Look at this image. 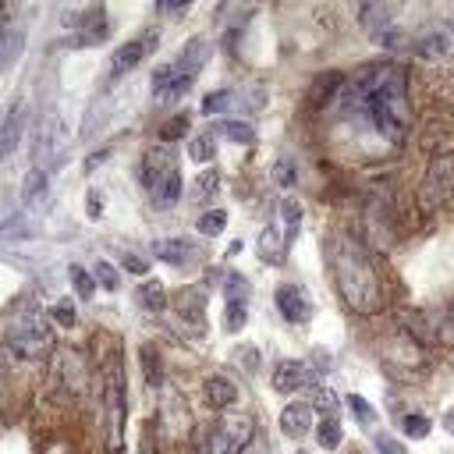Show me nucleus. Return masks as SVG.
<instances>
[{
  "mask_svg": "<svg viewBox=\"0 0 454 454\" xmlns=\"http://www.w3.org/2000/svg\"><path fill=\"white\" fill-rule=\"evenodd\" d=\"M348 99L355 103V110L365 117V124L397 142L408 128V92H404V71L390 60L369 64L362 67L351 82H348Z\"/></svg>",
  "mask_w": 454,
  "mask_h": 454,
  "instance_id": "obj_1",
  "label": "nucleus"
},
{
  "mask_svg": "<svg viewBox=\"0 0 454 454\" xmlns=\"http://www.w3.org/2000/svg\"><path fill=\"white\" fill-rule=\"evenodd\" d=\"M330 266H333L337 291L351 305V312L376 316L380 305H383V291H380V277H376V270L369 262V252L355 238L337 234L330 241Z\"/></svg>",
  "mask_w": 454,
  "mask_h": 454,
  "instance_id": "obj_2",
  "label": "nucleus"
},
{
  "mask_svg": "<svg viewBox=\"0 0 454 454\" xmlns=\"http://www.w3.org/2000/svg\"><path fill=\"white\" fill-rule=\"evenodd\" d=\"M50 344H53V330H50L46 316L35 305H25L11 316L7 333H4V348H7L11 358H18V362L39 358V355L50 351Z\"/></svg>",
  "mask_w": 454,
  "mask_h": 454,
  "instance_id": "obj_3",
  "label": "nucleus"
},
{
  "mask_svg": "<svg viewBox=\"0 0 454 454\" xmlns=\"http://www.w3.org/2000/svg\"><path fill=\"white\" fill-rule=\"evenodd\" d=\"M124 419H128V394H124V365L121 351L114 348V362L106 365V390H103V426H106V454L124 450Z\"/></svg>",
  "mask_w": 454,
  "mask_h": 454,
  "instance_id": "obj_4",
  "label": "nucleus"
},
{
  "mask_svg": "<svg viewBox=\"0 0 454 454\" xmlns=\"http://www.w3.org/2000/svg\"><path fill=\"white\" fill-rule=\"evenodd\" d=\"M252 440V422L245 415L209 422L199 436V454H241L245 443Z\"/></svg>",
  "mask_w": 454,
  "mask_h": 454,
  "instance_id": "obj_5",
  "label": "nucleus"
},
{
  "mask_svg": "<svg viewBox=\"0 0 454 454\" xmlns=\"http://www.w3.org/2000/svg\"><path fill=\"white\" fill-rule=\"evenodd\" d=\"M454 192V153H440L429 160L426 167V181H422V206L433 209L440 202H447V195Z\"/></svg>",
  "mask_w": 454,
  "mask_h": 454,
  "instance_id": "obj_6",
  "label": "nucleus"
},
{
  "mask_svg": "<svg viewBox=\"0 0 454 454\" xmlns=\"http://www.w3.org/2000/svg\"><path fill=\"white\" fill-rule=\"evenodd\" d=\"M170 170H177V163H174V153L167 149V145H153L145 156H142V163H138V181L153 192Z\"/></svg>",
  "mask_w": 454,
  "mask_h": 454,
  "instance_id": "obj_7",
  "label": "nucleus"
},
{
  "mask_svg": "<svg viewBox=\"0 0 454 454\" xmlns=\"http://www.w3.org/2000/svg\"><path fill=\"white\" fill-rule=\"evenodd\" d=\"M273 301H277V309H280V316L287 323H305L312 316V301L305 298V291L298 284H277Z\"/></svg>",
  "mask_w": 454,
  "mask_h": 454,
  "instance_id": "obj_8",
  "label": "nucleus"
},
{
  "mask_svg": "<svg viewBox=\"0 0 454 454\" xmlns=\"http://www.w3.org/2000/svg\"><path fill=\"white\" fill-rule=\"evenodd\" d=\"M149 46H153V39H128L124 46H117L114 50V57H110V67H106V78L110 82H117V78H124L131 67H138L142 64V57L149 53Z\"/></svg>",
  "mask_w": 454,
  "mask_h": 454,
  "instance_id": "obj_9",
  "label": "nucleus"
},
{
  "mask_svg": "<svg viewBox=\"0 0 454 454\" xmlns=\"http://www.w3.org/2000/svg\"><path fill=\"white\" fill-rule=\"evenodd\" d=\"M25 114H28V103L25 99H14L11 110H7V117L0 121V160H7L18 149L21 131H25Z\"/></svg>",
  "mask_w": 454,
  "mask_h": 454,
  "instance_id": "obj_10",
  "label": "nucleus"
},
{
  "mask_svg": "<svg viewBox=\"0 0 454 454\" xmlns=\"http://www.w3.org/2000/svg\"><path fill=\"white\" fill-rule=\"evenodd\" d=\"M394 18H397V7H394V4H376V0H369V4L358 7V25H362L372 39H380V35L390 28Z\"/></svg>",
  "mask_w": 454,
  "mask_h": 454,
  "instance_id": "obj_11",
  "label": "nucleus"
},
{
  "mask_svg": "<svg viewBox=\"0 0 454 454\" xmlns=\"http://www.w3.org/2000/svg\"><path fill=\"white\" fill-rule=\"evenodd\" d=\"M188 85H192V78H184L174 64H167V67H160V71L153 74V96H156L160 103H170V99L184 96Z\"/></svg>",
  "mask_w": 454,
  "mask_h": 454,
  "instance_id": "obj_12",
  "label": "nucleus"
},
{
  "mask_svg": "<svg viewBox=\"0 0 454 454\" xmlns=\"http://www.w3.org/2000/svg\"><path fill=\"white\" fill-rule=\"evenodd\" d=\"M53 376H57V383H60V390H64V394H71V397H78V394H82L85 369L78 365V355H74V351H60V355H57Z\"/></svg>",
  "mask_w": 454,
  "mask_h": 454,
  "instance_id": "obj_13",
  "label": "nucleus"
},
{
  "mask_svg": "<svg viewBox=\"0 0 454 454\" xmlns=\"http://www.w3.org/2000/svg\"><path fill=\"white\" fill-rule=\"evenodd\" d=\"M305 380H309V369H305V362H298V358H280L277 369H273V390H280V394L301 390Z\"/></svg>",
  "mask_w": 454,
  "mask_h": 454,
  "instance_id": "obj_14",
  "label": "nucleus"
},
{
  "mask_svg": "<svg viewBox=\"0 0 454 454\" xmlns=\"http://www.w3.org/2000/svg\"><path fill=\"white\" fill-rule=\"evenodd\" d=\"M153 255L170 266H184L195 255V245L188 238H160V241H153Z\"/></svg>",
  "mask_w": 454,
  "mask_h": 454,
  "instance_id": "obj_15",
  "label": "nucleus"
},
{
  "mask_svg": "<svg viewBox=\"0 0 454 454\" xmlns=\"http://www.w3.org/2000/svg\"><path fill=\"white\" fill-rule=\"evenodd\" d=\"M202 397H206V404L209 408H231L234 401H238V387L227 380V376H209L206 383H202Z\"/></svg>",
  "mask_w": 454,
  "mask_h": 454,
  "instance_id": "obj_16",
  "label": "nucleus"
},
{
  "mask_svg": "<svg viewBox=\"0 0 454 454\" xmlns=\"http://www.w3.org/2000/svg\"><path fill=\"white\" fill-rule=\"evenodd\" d=\"M309 426H312V404H287L284 411H280V433L284 436H305L309 433Z\"/></svg>",
  "mask_w": 454,
  "mask_h": 454,
  "instance_id": "obj_17",
  "label": "nucleus"
},
{
  "mask_svg": "<svg viewBox=\"0 0 454 454\" xmlns=\"http://www.w3.org/2000/svg\"><path fill=\"white\" fill-rule=\"evenodd\" d=\"M206 53H209V43H206V39H192V43L181 50V57L174 60V67H177L184 78H195V74L202 71V64H206Z\"/></svg>",
  "mask_w": 454,
  "mask_h": 454,
  "instance_id": "obj_18",
  "label": "nucleus"
},
{
  "mask_svg": "<svg viewBox=\"0 0 454 454\" xmlns=\"http://www.w3.org/2000/svg\"><path fill=\"white\" fill-rule=\"evenodd\" d=\"M46 188H50V177H46V170H43V167L28 170V174H25V181H21V199H25V206L39 209V206L46 202Z\"/></svg>",
  "mask_w": 454,
  "mask_h": 454,
  "instance_id": "obj_19",
  "label": "nucleus"
},
{
  "mask_svg": "<svg viewBox=\"0 0 454 454\" xmlns=\"http://www.w3.org/2000/svg\"><path fill=\"white\" fill-rule=\"evenodd\" d=\"M138 305L145 312H163L167 309V287H163V280L149 277L145 284H138Z\"/></svg>",
  "mask_w": 454,
  "mask_h": 454,
  "instance_id": "obj_20",
  "label": "nucleus"
},
{
  "mask_svg": "<svg viewBox=\"0 0 454 454\" xmlns=\"http://www.w3.org/2000/svg\"><path fill=\"white\" fill-rule=\"evenodd\" d=\"M149 195H153V206H156V209L174 206V202L181 199V174H177V170H170V174H167V177H163Z\"/></svg>",
  "mask_w": 454,
  "mask_h": 454,
  "instance_id": "obj_21",
  "label": "nucleus"
},
{
  "mask_svg": "<svg viewBox=\"0 0 454 454\" xmlns=\"http://www.w3.org/2000/svg\"><path fill=\"white\" fill-rule=\"evenodd\" d=\"M21 39H25V32H21L14 21H4V18H0V64H11V60L18 57Z\"/></svg>",
  "mask_w": 454,
  "mask_h": 454,
  "instance_id": "obj_22",
  "label": "nucleus"
},
{
  "mask_svg": "<svg viewBox=\"0 0 454 454\" xmlns=\"http://www.w3.org/2000/svg\"><path fill=\"white\" fill-rule=\"evenodd\" d=\"M415 50H419V57H426V60H440V57H450L454 43H450L447 32H433V35H426Z\"/></svg>",
  "mask_w": 454,
  "mask_h": 454,
  "instance_id": "obj_23",
  "label": "nucleus"
},
{
  "mask_svg": "<svg viewBox=\"0 0 454 454\" xmlns=\"http://www.w3.org/2000/svg\"><path fill=\"white\" fill-rule=\"evenodd\" d=\"M245 319H248L245 298H231V301L223 305V330H227V333H238V330L245 326Z\"/></svg>",
  "mask_w": 454,
  "mask_h": 454,
  "instance_id": "obj_24",
  "label": "nucleus"
},
{
  "mask_svg": "<svg viewBox=\"0 0 454 454\" xmlns=\"http://www.w3.org/2000/svg\"><path fill=\"white\" fill-rule=\"evenodd\" d=\"M67 277H71L74 294H78V298H85V301H89V298L96 294V287H99V284H96V277H92L89 270H82V266H71V270H67Z\"/></svg>",
  "mask_w": 454,
  "mask_h": 454,
  "instance_id": "obj_25",
  "label": "nucleus"
},
{
  "mask_svg": "<svg viewBox=\"0 0 454 454\" xmlns=\"http://www.w3.org/2000/svg\"><path fill=\"white\" fill-rule=\"evenodd\" d=\"M340 436H344V429H340L337 419H323V422L316 426V440H319V447H326V450L340 447Z\"/></svg>",
  "mask_w": 454,
  "mask_h": 454,
  "instance_id": "obj_26",
  "label": "nucleus"
},
{
  "mask_svg": "<svg viewBox=\"0 0 454 454\" xmlns=\"http://www.w3.org/2000/svg\"><path fill=\"white\" fill-rule=\"evenodd\" d=\"M188 156H192L195 163H209V160L216 156V142H213V135H195V138L188 142Z\"/></svg>",
  "mask_w": 454,
  "mask_h": 454,
  "instance_id": "obj_27",
  "label": "nucleus"
},
{
  "mask_svg": "<svg viewBox=\"0 0 454 454\" xmlns=\"http://www.w3.org/2000/svg\"><path fill=\"white\" fill-rule=\"evenodd\" d=\"M195 227H199V234H206V238H216V234L227 227V209H209V213H202Z\"/></svg>",
  "mask_w": 454,
  "mask_h": 454,
  "instance_id": "obj_28",
  "label": "nucleus"
},
{
  "mask_svg": "<svg viewBox=\"0 0 454 454\" xmlns=\"http://www.w3.org/2000/svg\"><path fill=\"white\" fill-rule=\"evenodd\" d=\"M429 429H433V422H429L426 415H404V419H401V433H404L408 440H426Z\"/></svg>",
  "mask_w": 454,
  "mask_h": 454,
  "instance_id": "obj_29",
  "label": "nucleus"
},
{
  "mask_svg": "<svg viewBox=\"0 0 454 454\" xmlns=\"http://www.w3.org/2000/svg\"><path fill=\"white\" fill-rule=\"evenodd\" d=\"M220 135L231 138V142H238V145L255 142V131H252L248 124H241V121H223V124H220Z\"/></svg>",
  "mask_w": 454,
  "mask_h": 454,
  "instance_id": "obj_30",
  "label": "nucleus"
},
{
  "mask_svg": "<svg viewBox=\"0 0 454 454\" xmlns=\"http://www.w3.org/2000/svg\"><path fill=\"white\" fill-rule=\"evenodd\" d=\"M312 411H323L326 419H333V408H337V394L330 387H312Z\"/></svg>",
  "mask_w": 454,
  "mask_h": 454,
  "instance_id": "obj_31",
  "label": "nucleus"
},
{
  "mask_svg": "<svg viewBox=\"0 0 454 454\" xmlns=\"http://www.w3.org/2000/svg\"><path fill=\"white\" fill-rule=\"evenodd\" d=\"M280 220H284V227H287V234L298 231V223H301V206H298V199H291V195L280 199Z\"/></svg>",
  "mask_w": 454,
  "mask_h": 454,
  "instance_id": "obj_32",
  "label": "nucleus"
},
{
  "mask_svg": "<svg viewBox=\"0 0 454 454\" xmlns=\"http://www.w3.org/2000/svg\"><path fill=\"white\" fill-rule=\"evenodd\" d=\"M348 404H351V411H355V419H358L362 426H376V408H372L365 397H358V394H348Z\"/></svg>",
  "mask_w": 454,
  "mask_h": 454,
  "instance_id": "obj_33",
  "label": "nucleus"
},
{
  "mask_svg": "<svg viewBox=\"0 0 454 454\" xmlns=\"http://www.w3.org/2000/svg\"><path fill=\"white\" fill-rule=\"evenodd\" d=\"M50 319H53L57 326H74V305H71L67 298L53 301V305H50Z\"/></svg>",
  "mask_w": 454,
  "mask_h": 454,
  "instance_id": "obj_34",
  "label": "nucleus"
},
{
  "mask_svg": "<svg viewBox=\"0 0 454 454\" xmlns=\"http://www.w3.org/2000/svg\"><path fill=\"white\" fill-rule=\"evenodd\" d=\"M277 245H284V238H280L273 227H266V231H262V238H259V248H262V255H266L270 262H273V259H280V248H277Z\"/></svg>",
  "mask_w": 454,
  "mask_h": 454,
  "instance_id": "obj_35",
  "label": "nucleus"
},
{
  "mask_svg": "<svg viewBox=\"0 0 454 454\" xmlns=\"http://www.w3.org/2000/svg\"><path fill=\"white\" fill-rule=\"evenodd\" d=\"M273 181H277L280 188H291V184L298 181L294 163H291V160H277V163H273Z\"/></svg>",
  "mask_w": 454,
  "mask_h": 454,
  "instance_id": "obj_36",
  "label": "nucleus"
},
{
  "mask_svg": "<svg viewBox=\"0 0 454 454\" xmlns=\"http://www.w3.org/2000/svg\"><path fill=\"white\" fill-rule=\"evenodd\" d=\"M216 184H220L216 170H202V177H195V199H213Z\"/></svg>",
  "mask_w": 454,
  "mask_h": 454,
  "instance_id": "obj_37",
  "label": "nucleus"
},
{
  "mask_svg": "<svg viewBox=\"0 0 454 454\" xmlns=\"http://www.w3.org/2000/svg\"><path fill=\"white\" fill-rule=\"evenodd\" d=\"M227 103H231V92H227V89H216V92H209V96L202 99V114H220Z\"/></svg>",
  "mask_w": 454,
  "mask_h": 454,
  "instance_id": "obj_38",
  "label": "nucleus"
},
{
  "mask_svg": "<svg viewBox=\"0 0 454 454\" xmlns=\"http://www.w3.org/2000/svg\"><path fill=\"white\" fill-rule=\"evenodd\" d=\"M92 277L99 280V287H106V291H117V280H121V277H117V270H114L110 262H99V266L92 270Z\"/></svg>",
  "mask_w": 454,
  "mask_h": 454,
  "instance_id": "obj_39",
  "label": "nucleus"
},
{
  "mask_svg": "<svg viewBox=\"0 0 454 454\" xmlns=\"http://www.w3.org/2000/svg\"><path fill=\"white\" fill-rule=\"evenodd\" d=\"M380 46H383V50H404V46H408V35H404L401 28L390 25V28L380 35Z\"/></svg>",
  "mask_w": 454,
  "mask_h": 454,
  "instance_id": "obj_40",
  "label": "nucleus"
},
{
  "mask_svg": "<svg viewBox=\"0 0 454 454\" xmlns=\"http://www.w3.org/2000/svg\"><path fill=\"white\" fill-rule=\"evenodd\" d=\"M142 358H145V376H149V383L153 387H160V358H156V351L153 348H142Z\"/></svg>",
  "mask_w": 454,
  "mask_h": 454,
  "instance_id": "obj_41",
  "label": "nucleus"
},
{
  "mask_svg": "<svg viewBox=\"0 0 454 454\" xmlns=\"http://www.w3.org/2000/svg\"><path fill=\"white\" fill-rule=\"evenodd\" d=\"M103 121H106V106H103V103H96V106H92V121H89V124H82V135H85V138H92V135L99 131V124H103Z\"/></svg>",
  "mask_w": 454,
  "mask_h": 454,
  "instance_id": "obj_42",
  "label": "nucleus"
},
{
  "mask_svg": "<svg viewBox=\"0 0 454 454\" xmlns=\"http://www.w3.org/2000/svg\"><path fill=\"white\" fill-rule=\"evenodd\" d=\"M376 450H380V454H408L390 433H376Z\"/></svg>",
  "mask_w": 454,
  "mask_h": 454,
  "instance_id": "obj_43",
  "label": "nucleus"
},
{
  "mask_svg": "<svg viewBox=\"0 0 454 454\" xmlns=\"http://www.w3.org/2000/svg\"><path fill=\"white\" fill-rule=\"evenodd\" d=\"M245 291H248L245 277H241V273H227V301H231V298H245Z\"/></svg>",
  "mask_w": 454,
  "mask_h": 454,
  "instance_id": "obj_44",
  "label": "nucleus"
},
{
  "mask_svg": "<svg viewBox=\"0 0 454 454\" xmlns=\"http://www.w3.org/2000/svg\"><path fill=\"white\" fill-rule=\"evenodd\" d=\"M440 337L447 340V344H454V301L447 305V312H443V323H440Z\"/></svg>",
  "mask_w": 454,
  "mask_h": 454,
  "instance_id": "obj_45",
  "label": "nucleus"
},
{
  "mask_svg": "<svg viewBox=\"0 0 454 454\" xmlns=\"http://www.w3.org/2000/svg\"><path fill=\"white\" fill-rule=\"evenodd\" d=\"M184 128H188V124H184V117H177L174 124H163V131H160V138H163V142H174L177 135H184Z\"/></svg>",
  "mask_w": 454,
  "mask_h": 454,
  "instance_id": "obj_46",
  "label": "nucleus"
},
{
  "mask_svg": "<svg viewBox=\"0 0 454 454\" xmlns=\"http://www.w3.org/2000/svg\"><path fill=\"white\" fill-rule=\"evenodd\" d=\"M124 270H131V273H145V259H135V255H128V259H124Z\"/></svg>",
  "mask_w": 454,
  "mask_h": 454,
  "instance_id": "obj_47",
  "label": "nucleus"
},
{
  "mask_svg": "<svg viewBox=\"0 0 454 454\" xmlns=\"http://www.w3.org/2000/svg\"><path fill=\"white\" fill-rule=\"evenodd\" d=\"M103 160H106V149H103V153H92V156L85 160V170H92V167H96V163H103Z\"/></svg>",
  "mask_w": 454,
  "mask_h": 454,
  "instance_id": "obj_48",
  "label": "nucleus"
},
{
  "mask_svg": "<svg viewBox=\"0 0 454 454\" xmlns=\"http://www.w3.org/2000/svg\"><path fill=\"white\" fill-rule=\"evenodd\" d=\"M443 429L454 436V408H447V415H443Z\"/></svg>",
  "mask_w": 454,
  "mask_h": 454,
  "instance_id": "obj_49",
  "label": "nucleus"
},
{
  "mask_svg": "<svg viewBox=\"0 0 454 454\" xmlns=\"http://www.w3.org/2000/svg\"><path fill=\"white\" fill-rule=\"evenodd\" d=\"M294 454H309V450H294Z\"/></svg>",
  "mask_w": 454,
  "mask_h": 454,
  "instance_id": "obj_50",
  "label": "nucleus"
},
{
  "mask_svg": "<svg viewBox=\"0 0 454 454\" xmlns=\"http://www.w3.org/2000/svg\"><path fill=\"white\" fill-rule=\"evenodd\" d=\"M450 21H454V11H450Z\"/></svg>",
  "mask_w": 454,
  "mask_h": 454,
  "instance_id": "obj_51",
  "label": "nucleus"
}]
</instances>
